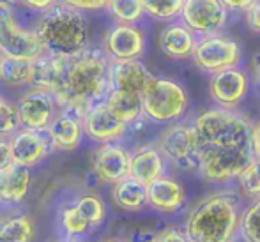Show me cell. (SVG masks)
I'll return each instance as SVG.
<instances>
[{"instance_id":"1","label":"cell","mask_w":260,"mask_h":242,"mask_svg":"<svg viewBox=\"0 0 260 242\" xmlns=\"http://www.w3.org/2000/svg\"><path fill=\"white\" fill-rule=\"evenodd\" d=\"M197 134V171L211 184L236 182L253 161L251 122L237 110L209 108L191 122Z\"/></svg>"},{"instance_id":"2","label":"cell","mask_w":260,"mask_h":242,"mask_svg":"<svg viewBox=\"0 0 260 242\" xmlns=\"http://www.w3.org/2000/svg\"><path fill=\"white\" fill-rule=\"evenodd\" d=\"M108 64L105 55L96 50H83L64 58L60 85L52 94L64 106V115L83 122L90 108L108 94Z\"/></svg>"},{"instance_id":"3","label":"cell","mask_w":260,"mask_h":242,"mask_svg":"<svg viewBox=\"0 0 260 242\" xmlns=\"http://www.w3.org/2000/svg\"><path fill=\"white\" fill-rule=\"evenodd\" d=\"M243 209L239 193L219 189L197 201L182 232L189 242H234L239 239Z\"/></svg>"},{"instance_id":"4","label":"cell","mask_w":260,"mask_h":242,"mask_svg":"<svg viewBox=\"0 0 260 242\" xmlns=\"http://www.w3.org/2000/svg\"><path fill=\"white\" fill-rule=\"evenodd\" d=\"M36 36L48 55L69 58L85 50L89 28L85 18L75 7L58 6L39 23Z\"/></svg>"},{"instance_id":"5","label":"cell","mask_w":260,"mask_h":242,"mask_svg":"<svg viewBox=\"0 0 260 242\" xmlns=\"http://www.w3.org/2000/svg\"><path fill=\"white\" fill-rule=\"evenodd\" d=\"M142 113L152 122L174 124L182 120L189 108V94L181 82L154 76L142 92Z\"/></svg>"},{"instance_id":"6","label":"cell","mask_w":260,"mask_h":242,"mask_svg":"<svg viewBox=\"0 0 260 242\" xmlns=\"http://www.w3.org/2000/svg\"><path fill=\"white\" fill-rule=\"evenodd\" d=\"M157 149L165 163L177 171H197V134L191 124H168L157 140Z\"/></svg>"},{"instance_id":"7","label":"cell","mask_w":260,"mask_h":242,"mask_svg":"<svg viewBox=\"0 0 260 242\" xmlns=\"http://www.w3.org/2000/svg\"><path fill=\"white\" fill-rule=\"evenodd\" d=\"M241 46L236 39L221 34H209L199 38L193 51V64L204 73L214 75V73L225 71L230 67H239L241 64Z\"/></svg>"},{"instance_id":"8","label":"cell","mask_w":260,"mask_h":242,"mask_svg":"<svg viewBox=\"0 0 260 242\" xmlns=\"http://www.w3.org/2000/svg\"><path fill=\"white\" fill-rule=\"evenodd\" d=\"M0 53L9 58L36 60L45 50L36 32H25L14 21L11 9L0 4Z\"/></svg>"},{"instance_id":"9","label":"cell","mask_w":260,"mask_h":242,"mask_svg":"<svg viewBox=\"0 0 260 242\" xmlns=\"http://www.w3.org/2000/svg\"><path fill=\"white\" fill-rule=\"evenodd\" d=\"M179 20L202 38L223 30L229 21V11L219 0H184Z\"/></svg>"},{"instance_id":"10","label":"cell","mask_w":260,"mask_h":242,"mask_svg":"<svg viewBox=\"0 0 260 242\" xmlns=\"http://www.w3.org/2000/svg\"><path fill=\"white\" fill-rule=\"evenodd\" d=\"M250 76L243 67H230L211 75L209 96L218 108L237 110V106L250 94Z\"/></svg>"},{"instance_id":"11","label":"cell","mask_w":260,"mask_h":242,"mask_svg":"<svg viewBox=\"0 0 260 242\" xmlns=\"http://www.w3.org/2000/svg\"><path fill=\"white\" fill-rule=\"evenodd\" d=\"M18 124L28 131H43L55 119V99L43 90H32L25 94L16 106Z\"/></svg>"},{"instance_id":"12","label":"cell","mask_w":260,"mask_h":242,"mask_svg":"<svg viewBox=\"0 0 260 242\" xmlns=\"http://www.w3.org/2000/svg\"><path fill=\"white\" fill-rule=\"evenodd\" d=\"M152 78L154 75L142 60H112L108 64L110 90H122L142 96Z\"/></svg>"},{"instance_id":"13","label":"cell","mask_w":260,"mask_h":242,"mask_svg":"<svg viewBox=\"0 0 260 242\" xmlns=\"http://www.w3.org/2000/svg\"><path fill=\"white\" fill-rule=\"evenodd\" d=\"M105 50L112 60H140L145 51V34L137 25H117L106 34Z\"/></svg>"},{"instance_id":"14","label":"cell","mask_w":260,"mask_h":242,"mask_svg":"<svg viewBox=\"0 0 260 242\" xmlns=\"http://www.w3.org/2000/svg\"><path fill=\"white\" fill-rule=\"evenodd\" d=\"M94 174L108 184H117L129 175V152L117 144H103L92 159Z\"/></svg>"},{"instance_id":"15","label":"cell","mask_w":260,"mask_h":242,"mask_svg":"<svg viewBox=\"0 0 260 242\" xmlns=\"http://www.w3.org/2000/svg\"><path fill=\"white\" fill-rule=\"evenodd\" d=\"M188 194L181 182L170 175H163L147 186V205L165 214H174L186 205Z\"/></svg>"},{"instance_id":"16","label":"cell","mask_w":260,"mask_h":242,"mask_svg":"<svg viewBox=\"0 0 260 242\" xmlns=\"http://www.w3.org/2000/svg\"><path fill=\"white\" fill-rule=\"evenodd\" d=\"M85 131L92 140L100 142V144H113L119 138L124 136L127 126L120 122L108 108L105 102H96L87 113L85 120Z\"/></svg>"},{"instance_id":"17","label":"cell","mask_w":260,"mask_h":242,"mask_svg":"<svg viewBox=\"0 0 260 242\" xmlns=\"http://www.w3.org/2000/svg\"><path fill=\"white\" fill-rule=\"evenodd\" d=\"M167 163L156 145H142L129 154V175L140 184L149 186L165 175Z\"/></svg>"},{"instance_id":"18","label":"cell","mask_w":260,"mask_h":242,"mask_svg":"<svg viewBox=\"0 0 260 242\" xmlns=\"http://www.w3.org/2000/svg\"><path fill=\"white\" fill-rule=\"evenodd\" d=\"M199 36L193 34L181 20L170 21L159 36V48L172 60H188L193 57Z\"/></svg>"},{"instance_id":"19","label":"cell","mask_w":260,"mask_h":242,"mask_svg":"<svg viewBox=\"0 0 260 242\" xmlns=\"http://www.w3.org/2000/svg\"><path fill=\"white\" fill-rule=\"evenodd\" d=\"M48 145L50 142L43 136L41 131H20L9 142L13 164H20L25 168L34 166L45 159V156L48 154Z\"/></svg>"},{"instance_id":"20","label":"cell","mask_w":260,"mask_h":242,"mask_svg":"<svg viewBox=\"0 0 260 242\" xmlns=\"http://www.w3.org/2000/svg\"><path fill=\"white\" fill-rule=\"evenodd\" d=\"M62 71H64V58L43 53L39 58L32 60L30 82L28 83L36 90L53 94L57 90V87L60 85Z\"/></svg>"},{"instance_id":"21","label":"cell","mask_w":260,"mask_h":242,"mask_svg":"<svg viewBox=\"0 0 260 242\" xmlns=\"http://www.w3.org/2000/svg\"><path fill=\"white\" fill-rule=\"evenodd\" d=\"M82 122L62 113L60 117H55L48 126V142L55 149L73 150L78 147L80 140H82Z\"/></svg>"},{"instance_id":"22","label":"cell","mask_w":260,"mask_h":242,"mask_svg":"<svg viewBox=\"0 0 260 242\" xmlns=\"http://www.w3.org/2000/svg\"><path fill=\"white\" fill-rule=\"evenodd\" d=\"M0 175H2V201L20 203L30 188V170L20 164H11Z\"/></svg>"},{"instance_id":"23","label":"cell","mask_w":260,"mask_h":242,"mask_svg":"<svg viewBox=\"0 0 260 242\" xmlns=\"http://www.w3.org/2000/svg\"><path fill=\"white\" fill-rule=\"evenodd\" d=\"M103 102L106 108L126 126L144 115L142 113V99L137 94L122 92V90H108Z\"/></svg>"},{"instance_id":"24","label":"cell","mask_w":260,"mask_h":242,"mask_svg":"<svg viewBox=\"0 0 260 242\" xmlns=\"http://www.w3.org/2000/svg\"><path fill=\"white\" fill-rule=\"evenodd\" d=\"M112 198L124 211H140L144 205H147V186L126 177L113 184Z\"/></svg>"},{"instance_id":"25","label":"cell","mask_w":260,"mask_h":242,"mask_svg":"<svg viewBox=\"0 0 260 242\" xmlns=\"http://www.w3.org/2000/svg\"><path fill=\"white\" fill-rule=\"evenodd\" d=\"M34 223L30 216H13L0 221V242H32Z\"/></svg>"},{"instance_id":"26","label":"cell","mask_w":260,"mask_h":242,"mask_svg":"<svg viewBox=\"0 0 260 242\" xmlns=\"http://www.w3.org/2000/svg\"><path fill=\"white\" fill-rule=\"evenodd\" d=\"M32 60H21V58L2 57L0 62V80L6 85L20 87L30 82Z\"/></svg>"},{"instance_id":"27","label":"cell","mask_w":260,"mask_h":242,"mask_svg":"<svg viewBox=\"0 0 260 242\" xmlns=\"http://www.w3.org/2000/svg\"><path fill=\"white\" fill-rule=\"evenodd\" d=\"M239 239L243 242H260V200L250 201L241 212Z\"/></svg>"},{"instance_id":"28","label":"cell","mask_w":260,"mask_h":242,"mask_svg":"<svg viewBox=\"0 0 260 242\" xmlns=\"http://www.w3.org/2000/svg\"><path fill=\"white\" fill-rule=\"evenodd\" d=\"M142 9L159 21H175L179 20L184 0H140Z\"/></svg>"},{"instance_id":"29","label":"cell","mask_w":260,"mask_h":242,"mask_svg":"<svg viewBox=\"0 0 260 242\" xmlns=\"http://www.w3.org/2000/svg\"><path fill=\"white\" fill-rule=\"evenodd\" d=\"M236 182L239 186V196L248 201L260 200V161H251Z\"/></svg>"},{"instance_id":"30","label":"cell","mask_w":260,"mask_h":242,"mask_svg":"<svg viewBox=\"0 0 260 242\" xmlns=\"http://www.w3.org/2000/svg\"><path fill=\"white\" fill-rule=\"evenodd\" d=\"M106 6L122 25H135L144 16L140 0H108Z\"/></svg>"},{"instance_id":"31","label":"cell","mask_w":260,"mask_h":242,"mask_svg":"<svg viewBox=\"0 0 260 242\" xmlns=\"http://www.w3.org/2000/svg\"><path fill=\"white\" fill-rule=\"evenodd\" d=\"M75 207L80 211V214L90 223V225H100L105 219V203L98 194H85L78 198Z\"/></svg>"},{"instance_id":"32","label":"cell","mask_w":260,"mask_h":242,"mask_svg":"<svg viewBox=\"0 0 260 242\" xmlns=\"http://www.w3.org/2000/svg\"><path fill=\"white\" fill-rule=\"evenodd\" d=\"M90 223L80 214V211L71 205V207H66L62 211V228L64 232L68 233L69 237H78V235H83L90 230Z\"/></svg>"},{"instance_id":"33","label":"cell","mask_w":260,"mask_h":242,"mask_svg":"<svg viewBox=\"0 0 260 242\" xmlns=\"http://www.w3.org/2000/svg\"><path fill=\"white\" fill-rule=\"evenodd\" d=\"M20 126L18 124L16 108L13 105L0 97V136H7V134L14 133V129Z\"/></svg>"},{"instance_id":"34","label":"cell","mask_w":260,"mask_h":242,"mask_svg":"<svg viewBox=\"0 0 260 242\" xmlns=\"http://www.w3.org/2000/svg\"><path fill=\"white\" fill-rule=\"evenodd\" d=\"M156 240L157 242H189L186 239L182 228H177V226H167L161 232L156 233Z\"/></svg>"},{"instance_id":"35","label":"cell","mask_w":260,"mask_h":242,"mask_svg":"<svg viewBox=\"0 0 260 242\" xmlns=\"http://www.w3.org/2000/svg\"><path fill=\"white\" fill-rule=\"evenodd\" d=\"M246 23L251 32L260 36V0H255L246 11Z\"/></svg>"},{"instance_id":"36","label":"cell","mask_w":260,"mask_h":242,"mask_svg":"<svg viewBox=\"0 0 260 242\" xmlns=\"http://www.w3.org/2000/svg\"><path fill=\"white\" fill-rule=\"evenodd\" d=\"M64 2L75 9H100L108 4V0H64Z\"/></svg>"},{"instance_id":"37","label":"cell","mask_w":260,"mask_h":242,"mask_svg":"<svg viewBox=\"0 0 260 242\" xmlns=\"http://www.w3.org/2000/svg\"><path fill=\"white\" fill-rule=\"evenodd\" d=\"M11 164H13V157H11L9 142H6V140L0 138V171L7 170Z\"/></svg>"},{"instance_id":"38","label":"cell","mask_w":260,"mask_h":242,"mask_svg":"<svg viewBox=\"0 0 260 242\" xmlns=\"http://www.w3.org/2000/svg\"><path fill=\"white\" fill-rule=\"evenodd\" d=\"M223 6L226 7V11H236V13H244L255 0H219Z\"/></svg>"},{"instance_id":"39","label":"cell","mask_w":260,"mask_h":242,"mask_svg":"<svg viewBox=\"0 0 260 242\" xmlns=\"http://www.w3.org/2000/svg\"><path fill=\"white\" fill-rule=\"evenodd\" d=\"M251 152L253 159L260 161V120L257 124H251Z\"/></svg>"},{"instance_id":"40","label":"cell","mask_w":260,"mask_h":242,"mask_svg":"<svg viewBox=\"0 0 260 242\" xmlns=\"http://www.w3.org/2000/svg\"><path fill=\"white\" fill-rule=\"evenodd\" d=\"M25 2L38 11H46L53 4V0H25Z\"/></svg>"},{"instance_id":"41","label":"cell","mask_w":260,"mask_h":242,"mask_svg":"<svg viewBox=\"0 0 260 242\" xmlns=\"http://www.w3.org/2000/svg\"><path fill=\"white\" fill-rule=\"evenodd\" d=\"M253 78L260 89V53L253 58Z\"/></svg>"},{"instance_id":"42","label":"cell","mask_w":260,"mask_h":242,"mask_svg":"<svg viewBox=\"0 0 260 242\" xmlns=\"http://www.w3.org/2000/svg\"><path fill=\"white\" fill-rule=\"evenodd\" d=\"M13 2H16V0H0L2 6H9V4H13Z\"/></svg>"},{"instance_id":"43","label":"cell","mask_w":260,"mask_h":242,"mask_svg":"<svg viewBox=\"0 0 260 242\" xmlns=\"http://www.w3.org/2000/svg\"><path fill=\"white\" fill-rule=\"evenodd\" d=\"M105 242H126V240H122V239H108V240H105Z\"/></svg>"},{"instance_id":"44","label":"cell","mask_w":260,"mask_h":242,"mask_svg":"<svg viewBox=\"0 0 260 242\" xmlns=\"http://www.w3.org/2000/svg\"><path fill=\"white\" fill-rule=\"evenodd\" d=\"M147 242H157V240H156V235H154V237H152V239H149Z\"/></svg>"},{"instance_id":"45","label":"cell","mask_w":260,"mask_h":242,"mask_svg":"<svg viewBox=\"0 0 260 242\" xmlns=\"http://www.w3.org/2000/svg\"><path fill=\"white\" fill-rule=\"evenodd\" d=\"M57 242H75V240H57Z\"/></svg>"},{"instance_id":"46","label":"cell","mask_w":260,"mask_h":242,"mask_svg":"<svg viewBox=\"0 0 260 242\" xmlns=\"http://www.w3.org/2000/svg\"><path fill=\"white\" fill-rule=\"evenodd\" d=\"M234 242H243V240H241V239H236V240H234Z\"/></svg>"},{"instance_id":"47","label":"cell","mask_w":260,"mask_h":242,"mask_svg":"<svg viewBox=\"0 0 260 242\" xmlns=\"http://www.w3.org/2000/svg\"><path fill=\"white\" fill-rule=\"evenodd\" d=\"M0 62H2V57H0Z\"/></svg>"}]
</instances>
